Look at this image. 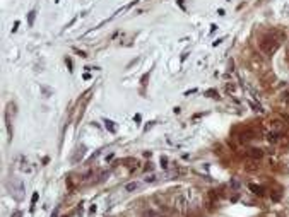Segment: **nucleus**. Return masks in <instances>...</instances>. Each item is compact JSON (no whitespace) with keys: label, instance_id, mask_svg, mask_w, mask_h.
Here are the masks:
<instances>
[{"label":"nucleus","instance_id":"1","mask_svg":"<svg viewBox=\"0 0 289 217\" xmlns=\"http://www.w3.org/2000/svg\"><path fill=\"white\" fill-rule=\"evenodd\" d=\"M277 46H279V41H275V40H263L262 41V50L265 53H274L277 50Z\"/></svg>","mask_w":289,"mask_h":217},{"label":"nucleus","instance_id":"2","mask_svg":"<svg viewBox=\"0 0 289 217\" xmlns=\"http://www.w3.org/2000/svg\"><path fill=\"white\" fill-rule=\"evenodd\" d=\"M137 188H139V183H128L125 186V190L127 191H133V190H137Z\"/></svg>","mask_w":289,"mask_h":217},{"label":"nucleus","instance_id":"3","mask_svg":"<svg viewBox=\"0 0 289 217\" xmlns=\"http://www.w3.org/2000/svg\"><path fill=\"white\" fill-rule=\"evenodd\" d=\"M250 154H252L253 157H262V152H260L258 149H252V152H250Z\"/></svg>","mask_w":289,"mask_h":217},{"label":"nucleus","instance_id":"4","mask_svg":"<svg viewBox=\"0 0 289 217\" xmlns=\"http://www.w3.org/2000/svg\"><path fill=\"white\" fill-rule=\"evenodd\" d=\"M34 14H36V12H29V26H33V21H34Z\"/></svg>","mask_w":289,"mask_h":217},{"label":"nucleus","instance_id":"5","mask_svg":"<svg viewBox=\"0 0 289 217\" xmlns=\"http://www.w3.org/2000/svg\"><path fill=\"white\" fill-rule=\"evenodd\" d=\"M106 127H108V128L111 130V132H113V130H115V128H113V125H111V122H106Z\"/></svg>","mask_w":289,"mask_h":217}]
</instances>
